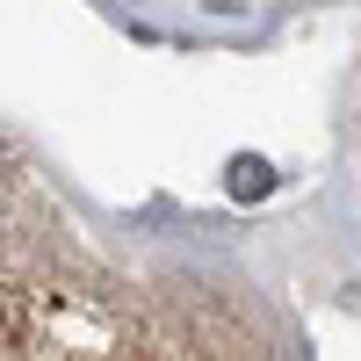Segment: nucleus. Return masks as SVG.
Returning a JSON list of instances; mask_svg holds the SVG:
<instances>
[{"label": "nucleus", "instance_id": "nucleus-2", "mask_svg": "<svg viewBox=\"0 0 361 361\" xmlns=\"http://www.w3.org/2000/svg\"><path fill=\"white\" fill-rule=\"evenodd\" d=\"M209 8H253V0H209Z\"/></svg>", "mask_w": 361, "mask_h": 361}, {"label": "nucleus", "instance_id": "nucleus-1", "mask_svg": "<svg viewBox=\"0 0 361 361\" xmlns=\"http://www.w3.org/2000/svg\"><path fill=\"white\" fill-rule=\"evenodd\" d=\"M296 354L253 282L173 267L87 231L73 195L0 130V361H217Z\"/></svg>", "mask_w": 361, "mask_h": 361}]
</instances>
